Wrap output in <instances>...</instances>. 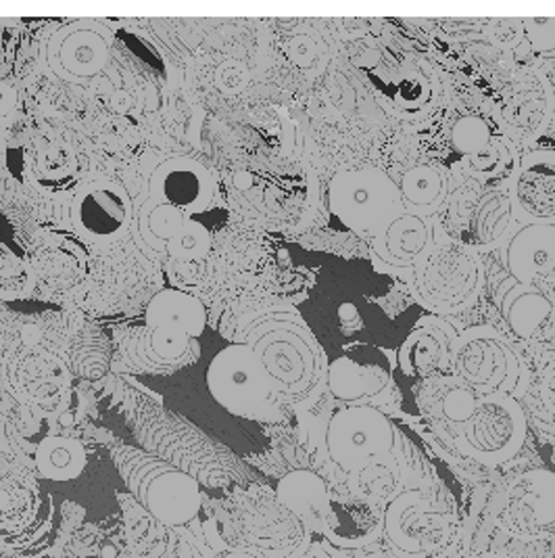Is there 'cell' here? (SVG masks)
Instances as JSON below:
<instances>
[{
  "label": "cell",
  "instance_id": "obj_1",
  "mask_svg": "<svg viewBox=\"0 0 555 558\" xmlns=\"http://www.w3.org/2000/svg\"><path fill=\"white\" fill-rule=\"evenodd\" d=\"M280 407L309 412L326 393L329 354L291 305L276 304L257 312L243 329Z\"/></svg>",
  "mask_w": 555,
  "mask_h": 558
},
{
  "label": "cell",
  "instance_id": "obj_2",
  "mask_svg": "<svg viewBox=\"0 0 555 558\" xmlns=\"http://www.w3.org/2000/svg\"><path fill=\"white\" fill-rule=\"evenodd\" d=\"M130 427L143 450L170 462L202 489L226 498L234 489L252 485L247 466L226 446L211 439L186 418L152 402L140 391H127Z\"/></svg>",
  "mask_w": 555,
  "mask_h": 558
},
{
  "label": "cell",
  "instance_id": "obj_3",
  "mask_svg": "<svg viewBox=\"0 0 555 558\" xmlns=\"http://www.w3.org/2000/svg\"><path fill=\"white\" fill-rule=\"evenodd\" d=\"M209 508L230 550L259 558H293L313 544L311 532L266 485L252 483L226 498H209Z\"/></svg>",
  "mask_w": 555,
  "mask_h": 558
},
{
  "label": "cell",
  "instance_id": "obj_4",
  "mask_svg": "<svg viewBox=\"0 0 555 558\" xmlns=\"http://www.w3.org/2000/svg\"><path fill=\"white\" fill-rule=\"evenodd\" d=\"M351 65L374 99L395 118L418 122L439 107L441 80L418 52L384 36H366L349 49Z\"/></svg>",
  "mask_w": 555,
  "mask_h": 558
},
{
  "label": "cell",
  "instance_id": "obj_5",
  "mask_svg": "<svg viewBox=\"0 0 555 558\" xmlns=\"http://www.w3.org/2000/svg\"><path fill=\"white\" fill-rule=\"evenodd\" d=\"M464 517L449 487L405 489L384 508L388 558H461Z\"/></svg>",
  "mask_w": 555,
  "mask_h": 558
},
{
  "label": "cell",
  "instance_id": "obj_6",
  "mask_svg": "<svg viewBox=\"0 0 555 558\" xmlns=\"http://www.w3.org/2000/svg\"><path fill=\"white\" fill-rule=\"evenodd\" d=\"M111 460L126 485L127 494L159 523L186 530L199 542L207 494L199 483L151 452L115 444Z\"/></svg>",
  "mask_w": 555,
  "mask_h": 558
},
{
  "label": "cell",
  "instance_id": "obj_7",
  "mask_svg": "<svg viewBox=\"0 0 555 558\" xmlns=\"http://www.w3.org/2000/svg\"><path fill=\"white\" fill-rule=\"evenodd\" d=\"M65 517L32 471L0 452V558L42 557L63 537Z\"/></svg>",
  "mask_w": 555,
  "mask_h": 558
},
{
  "label": "cell",
  "instance_id": "obj_8",
  "mask_svg": "<svg viewBox=\"0 0 555 558\" xmlns=\"http://www.w3.org/2000/svg\"><path fill=\"white\" fill-rule=\"evenodd\" d=\"M484 280L479 252L445 234L411 268L407 289L430 314L455 316L479 302Z\"/></svg>",
  "mask_w": 555,
  "mask_h": 558
},
{
  "label": "cell",
  "instance_id": "obj_9",
  "mask_svg": "<svg viewBox=\"0 0 555 558\" xmlns=\"http://www.w3.org/2000/svg\"><path fill=\"white\" fill-rule=\"evenodd\" d=\"M452 375L468 385L477 398L509 396L522 402L532 373L505 332L479 325L457 335L452 348Z\"/></svg>",
  "mask_w": 555,
  "mask_h": 558
},
{
  "label": "cell",
  "instance_id": "obj_10",
  "mask_svg": "<svg viewBox=\"0 0 555 558\" xmlns=\"http://www.w3.org/2000/svg\"><path fill=\"white\" fill-rule=\"evenodd\" d=\"M445 138V153L452 168L459 170V178H477L493 184H509L518 168L516 145L499 126L493 109L459 107L447 118L441 130Z\"/></svg>",
  "mask_w": 555,
  "mask_h": 558
},
{
  "label": "cell",
  "instance_id": "obj_11",
  "mask_svg": "<svg viewBox=\"0 0 555 558\" xmlns=\"http://www.w3.org/2000/svg\"><path fill=\"white\" fill-rule=\"evenodd\" d=\"M329 209L341 227L370 241L405 211L395 178L379 166L338 170L329 182Z\"/></svg>",
  "mask_w": 555,
  "mask_h": 558
},
{
  "label": "cell",
  "instance_id": "obj_12",
  "mask_svg": "<svg viewBox=\"0 0 555 558\" xmlns=\"http://www.w3.org/2000/svg\"><path fill=\"white\" fill-rule=\"evenodd\" d=\"M397 435L395 421L380 408L334 407L324 427L329 483H345L374 458L391 454Z\"/></svg>",
  "mask_w": 555,
  "mask_h": 558
},
{
  "label": "cell",
  "instance_id": "obj_13",
  "mask_svg": "<svg viewBox=\"0 0 555 558\" xmlns=\"http://www.w3.org/2000/svg\"><path fill=\"white\" fill-rule=\"evenodd\" d=\"M211 398L232 416L276 423L282 418L280 402L247 343H230L213 355L207 368Z\"/></svg>",
  "mask_w": 555,
  "mask_h": 558
},
{
  "label": "cell",
  "instance_id": "obj_14",
  "mask_svg": "<svg viewBox=\"0 0 555 558\" xmlns=\"http://www.w3.org/2000/svg\"><path fill=\"white\" fill-rule=\"evenodd\" d=\"M527 437L529 418L522 404L509 396H486L479 398L472 416L447 446L491 471L520 457Z\"/></svg>",
  "mask_w": 555,
  "mask_h": 558
},
{
  "label": "cell",
  "instance_id": "obj_15",
  "mask_svg": "<svg viewBox=\"0 0 555 558\" xmlns=\"http://www.w3.org/2000/svg\"><path fill=\"white\" fill-rule=\"evenodd\" d=\"M447 209L454 230L452 239L477 252L504 243L514 225L509 184L459 178Z\"/></svg>",
  "mask_w": 555,
  "mask_h": 558
},
{
  "label": "cell",
  "instance_id": "obj_16",
  "mask_svg": "<svg viewBox=\"0 0 555 558\" xmlns=\"http://www.w3.org/2000/svg\"><path fill=\"white\" fill-rule=\"evenodd\" d=\"M330 507L318 542L332 558L384 557V508L351 494L343 483H329Z\"/></svg>",
  "mask_w": 555,
  "mask_h": 558
},
{
  "label": "cell",
  "instance_id": "obj_17",
  "mask_svg": "<svg viewBox=\"0 0 555 558\" xmlns=\"http://www.w3.org/2000/svg\"><path fill=\"white\" fill-rule=\"evenodd\" d=\"M393 385V360L377 345L351 343L329 357L326 393L336 407L386 410Z\"/></svg>",
  "mask_w": 555,
  "mask_h": 558
},
{
  "label": "cell",
  "instance_id": "obj_18",
  "mask_svg": "<svg viewBox=\"0 0 555 558\" xmlns=\"http://www.w3.org/2000/svg\"><path fill=\"white\" fill-rule=\"evenodd\" d=\"M491 109L514 145L532 143L547 130L554 118L552 84L541 68L520 65L505 84L502 102Z\"/></svg>",
  "mask_w": 555,
  "mask_h": 558
},
{
  "label": "cell",
  "instance_id": "obj_19",
  "mask_svg": "<svg viewBox=\"0 0 555 558\" xmlns=\"http://www.w3.org/2000/svg\"><path fill=\"white\" fill-rule=\"evenodd\" d=\"M113 32L99 20H72L54 29L47 45V63L65 84H88L107 68Z\"/></svg>",
  "mask_w": 555,
  "mask_h": 558
},
{
  "label": "cell",
  "instance_id": "obj_20",
  "mask_svg": "<svg viewBox=\"0 0 555 558\" xmlns=\"http://www.w3.org/2000/svg\"><path fill=\"white\" fill-rule=\"evenodd\" d=\"M72 225L82 239L107 243L120 239L134 220V205L115 178L86 180L72 199Z\"/></svg>",
  "mask_w": 555,
  "mask_h": 558
},
{
  "label": "cell",
  "instance_id": "obj_21",
  "mask_svg": "<svg viewBox=\"0 0 555 558\" xmlns=\"http://www.w3.org/2000/svg\"><path fill=\"white\" fill-rule=\"evenodd\" d=\"M459 330L447 318L420 314L395 352L405 379L424 381L452 373V348Z\"/></svg>",
  "mask_w": 555,
  "mask_h": 558
},
{
  "label": "cell",
  "instance_id": "obj_22",
  "mask_svg": "<svg viewBox=\"0 0 555 558\" xmlns=\"http://www.w3.org/2000/svg\"><path fill=\"white\" fill-rule=\"evenodd\" d=\"M126 535L127 558H205L186 530L159 523L127 492L118 494Z\"/></svg>",
  "mask_w": 555,
  "mask_h": 558
},
{
  "label": "cell",
  "instance_id": "obj_23",
  "mask_svg": "<svg viewBox=\"0 0 555 558\" xmlns=\"http://www.w3.org/2000/svg\"><path fill=\"white\" fill-rule=\"evenodd\" d=\"M215 191L213 174L193 157H170L149 177V199L174 205L190 218L213 204Z\"/></svg>",
  "mask_w": 555,
  "mask_h": 558
},
{
  "label": "cell",
  "instance_id": "obj_24",
  "mask_svg": "<svg viewBox=\"0 0 555 558\" xmlns=\"http://www.w3.org/2000/svg\"><path fill=\"white\" fill-rule=\"evenodd\" d=\"M514 222H555V151L534 149L520 157L509 180Z\"/></svg>",
  "mask_w": 555,
  "mask_h": 558
},
{
  "label": "cell",
  "instance_id": "obj_25",
  "mask_svg": "<svg viewBox=\"0 0 555 558\" xmlns=\"http://www.w3.org/2000/svg\"><path fill=\"white\" fill-rule=\"evenodd\" d=\"M414 402L430 432L441 441L452 444L477 408V393L454 377L441 375L416 383Z\"/></svg>",
  "mask_w": 555,
  "mask_h": 558
},
{
  "label": "cell",
  "instance_id": "obj_26",
  "mask_svg": "<svg viewBox=\"0 0 555 558\" xmlns=\"http://www.w3.org/2000/svg\"><path fill=\"white\" fill-rule=\"evenodd\" d=\"M507 282L534 284L555 270V222L522 225L499 247Z\"/></svg>",
  "mask_w": 555,
  "mask_h": 558
},
{
  "label": "cell",
  "instance_id": "obj_27",
  "mask_svg": "<svg viewBox=\"0 0 555 558\" xmlns=\"http://www.w3.org/2000/svg\"><path fill=\"white\" fill-rule=\"evenodd\" d=\"M201 352L197 339L168 327H143L124 341V355L145 373H168L184 368Z\"/></svg>",
  "mask_w": 555,
  "mask_h": 558
},
{
  "label": "cell",
  "instance_id": "obj_28",
  "mask_svg": "<svg viewBox=\"0 0 555 558\" xmlns=\"http://www.w3.org/2000/svg\"><path fill=\"white\" fill-rule=\"evenodd\" d=\"M434 239L430 220L404 211L370 241L372 259L377 266L388 268V272H411Z\"/></svg>",
  "mask_w": 555,
  "mask_h": 558
},
{
  "label": "cell",
  "instance_id": "obj_29",
  "mask_svg": "<svg viewBox=\"0 0 555 558\" xmlns=\"http://www.w3.org/2000/svg\"><path fill=\"white\" fill-rule=\"evenodd\" d=\"M29 266L42 284L63 293L84 280L88 257L76 239L65 234H45L29 252Z\"/></svg>",
  "mask_w": 555,
  "mask_h": 558
},
{
  "label": "cell",
  "instance_id": "obj_30",
  "mask_svg": "<svg viewBox=\"0 0 555 558\" xmlns=\"http://www.w3.org/2000/svg\"><path fill=\"white\" fill-rule=\"evenodd\" d=\"M274 492L278 500L304 523L316 539L329 512V482L311 469H293L280 477Z\"/></svg>",
  "mask_w": 555,
  "mask_h": 558
},
{
  "label": "cell",
  "instance_id": "obj_31",
  "mask_svg": "<svg viewBox=\"0 0 555 558\" xmlns=\"http://www.w3.org/2000/svg\"><path fill=\"white\" fill-rule=\"evenodd\" d=\"M404 209L411 216L430 220L441 214L452 197L454 177L441 163H414L395 180Z\"/></svg>",
  "mask_w": 555,
  "mask_h": 558
},
{
  "label": "cell",
  "instance_id": "obj_32",
  "mask_svg": "<svg viewBox=\"0 0 555 558\" xmlns=\"http://www.w3.org/2000/svg\"><path fill=\"white\" fill-rule=\"evenodd\" d=\"M499 307L505 330L518 341H530L552 318L555 307L552 300L534 284L507 282L499 291Z\"/></svg>",
  "mask_w": 555,
  "mask_h": 558
},
{
  "label": "cell",
  "instance_id": "obj_33",
  "mask_svg": "<svg viewBox=\"0 0 555 558\" xmlns=\"http://www.w3.org/2000/svg\"><path fill=\"white\" fill-rule=\"evenodd\" d=\"M351 494L386 508L407 489V466L399 446L386 457L374 458L343 483Z\"/></svg>",
  "mask_w": 555,
  "mask_h": 558
},
{
  "label": "cell",
  "instance_id": "obj_34",
  "mask_svg": "<svg viewBox=\"0 0 555 558\" xmlns=\"http://www.w3.org/2000/svg\"><path fill=\"white\" fill-rule=\"evenodd\" d=\"M145 327L182 330L199 341L207 327V312L199 298L180 289H163L147 305Z\"/></svg>",
  "mask_w": 555,
  "mask_h": 558
},
{
  "label": "cell",
  "instance_id": "obj_35",
  "mask_svg": "<svg viewBox=\"0 0 555 558\" xmlns=\"http://www.w3.org/2000/svg\"><path fill=\"white\" fill-rule=\"evenodd\" d=\"M34 469L42 480L54 483L74 482L88 464V452L76 435H47L32 454Z\"/></svg>",
  "mask_w": 555,
  "mask_h": 558
},
{
  "label": "cell",
  "instance_id": "obj_36",
  "mask_svg": "<svg viewBox=\"0 0 555 558\" xmlns=\"http://www.w3.org/2000/svg\"><path fill=\"white\" fill-rule=\"evenodd\" d=\"M522 408L532 425L545 435L555 437V357L536 375H530V385L522 398Z\"/></svg>",
  "mask_w": 555,
  "mask_h": 558
},
{
  "label": "cell",
  "instance_id": "obj_37",
  "mask_svg": "<svg viewBox=\"0 0 555 558\" xmlns=\"http://www.w3.org/2000/svg\"><path fill=\"white\" fill-rule=\"evenodd\" d=\"M190 216L180 211L174 205L157 204L149 199L143 205L140 216L136 218L138 232L145 243L157 254H165L168 243L177 234V230L186 225Z\"/></svg>",
  "mask_w": 555,
  "mask_h": 558
},
{
  "label": "cell",
  "instance_id": "obj_38",
  "mask_svg": "<svg viewBox=\"0 0 555 558\" xmlns=\"http://www.w3.org/2000/svg\"><path fill=\"white\" fill-rule=\"evenodd\" d=\"M36 272L29 262L0 245V302H20L36 287Z\"/></svg>",
  "mask_w": 555,
  "mask_h": 558
},
{
  "label": "cell",
  "instance_id": "obj_39",
  "mask_svg": "<svg viewBox=\"0 0 555 558\" xmlns=\"http://www.w3.org/2000/svg\"><path fill=\"white\" fill-rule=\"evenodd\" d=\"M211 252V232L199 220L188 218L177 230L176 236L168 243L165 255L176 262H197Z\"/></svg>",
  "mask_w": 555,
  "mask_h": 558
},
{
  "label": "cell",
  "instance_id": "obj_40",
  "mask_svg": "<svg viewBox=\"0 0 555 558\" xmlns=\"http://www.w3.org/2000/svg\"><path fill=\"white\" fill-rule=\"evenodd\" d=\"M525 47L530 57L543 63H555V20L554 17H530L522 20Z\"/></svg>",
  "mask_w": 555,
  "mask_h": 558
},
{
  "label": "cell",
  "instance_id": "obj_41",
  "mask_svg": "<svg viewBox=\"0 0 555 558\" xmlns=\"http://www.w3.org/2000/svg\"><path fill=\"white\" fill-rule=\"evenodd\" d=\"M489 43L499 51L514 52L525 43L522 20H491L484 29Z\"/></svg>",
  "mask_w": 555,
  "mask_h": 558
},
{
  "label": "cell",
  "instance_id": "obj_42",
  "mask_svg": "<svg viewBox=\"0 0 555 558\" xmlns=\"http://www.w3.org/2000/svg\"><path fill=\"white\" fill-rule=\"evenodd\" d=\"M17 107H20V93L15 84L0 80V134H4L15 122Z\"/></svg>",
  "mask_w": 555,
  "mask_h": 558
},
{
  "label": "cell",
  "instance_id": "obj_43",
  "mask_svg": "<svg viewBox=\"0 0 555 558\" xmlns=\"http://www.w3.org/2000/svg\"><path fill=\"white\" fill-rule=\"evenodd\" d=\"M293 558H332L329 553L318 544V542H313L307 550H305L304 555H299V557Z\"/></svg>",
  "mask_w": 555,
  "mask_h": 558
},
{
  "label": "cell",
  "instance_id": "obj_44",
  "mask_svg": "<svg viewBox=\"0 0 555 558\" xmlns=\"http://www.w3.org/2000/svg\"><path fill=\"white\" fill-rule=\"evenodd\" d=\"M213 558H259L257 555L251 553H245V550H224L220 555H215Z\"/></svg>",
  "mask_w": 555,
  "mask_h": 558
},
{
  "label": "cell",
  "instance_id": "obj_45",
  "mask_svg": "<svg viewBox=\"0 0 555 558\" xmlns=\"http://www.w3.org/2000/svg\"><path fill=\"white\" fill-rule=\"evenodd\" d=\"M541 70L545 72V76H547L550 84H552V90H554L555 99V63H543V65H541Z\"/></svg>",
  "mask_w": 555,
  "mask_h": 558
},
{
  "label": "cell",
  "instance_id": "obj_46",
  "mask_svg": "<svg viewBox=\"0 0 555 558\" xmlns=\"http://www.w3.org/2000/svg\"><path fill=\"white\" fill-rule=\"evenodd\" d=\"M0 197H2V182H0Z\"/></svg>",
  "mask_w": 555,
  "mask_h": 558
},
{
  "label": "cell",
  "instance_id": "obj_47",
  "mask_svg": "<svg viewBox=\"0 0 555 558\" xmlns=\"http://www.w3.org/2000/svg\"><path fill=\"white\" fill-rule=\"evenodd\" d=\"M554 454H555V437H554Z\"/></svg>",
  "mask_w": 555,
  "mask_h": 558
},
{
  "label": "cell",
  "instance_id": "obj_48",
  "mask_svg": "<svg viewBox=\"0 0 555 558\" xmlns=\"http://www.w3.org/2000/svg\"><path fill=\"white\" fill-rule=\"evenodd\" d=\"M380 558H388V557H386V555H384V557H380Z\"/></svg>",
  "mask_w": 555,
  "mask_h": 558
}]
</instances>
